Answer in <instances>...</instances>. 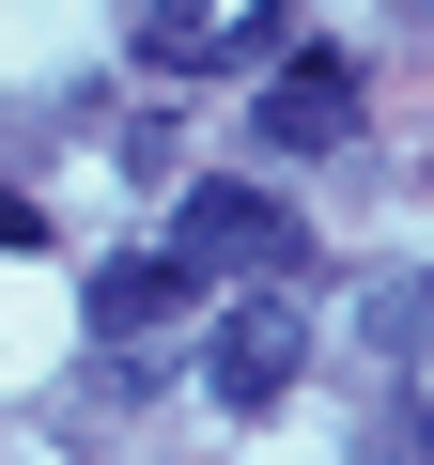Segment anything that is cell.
I'll return each mask as SVG.
<instances>
[{"label": "cell", "instance_id": "7", "mask_svg": "<svg viewBox=\"0 0 434 465\" xmlns=\"http://www.w3.org/2000/svg\"><path fill=\"white\" fill-rule=\"evenodd\" d=\"M0 249H47V202H16V186H0Z\"/></svg>", "mask_w": 434, "mask_h": 465}, {"label": "cell", "instance_id": "3", "mask_svg": "<svg viewBox=\"0 0 434 465\" xmlns=\"http://www.w3.org/2000/svg\"><path fill=\"white\" fill-rule=\"evenodd\" d=\"M326 140H357V78H341L326 47H295V63L264 78V155H326Z\"/></svg>", "mask_w": 434, "mask_h": 465}, {"label": "cell", "instance_id": "2", "mask_svg": "<svg viewBox=\"0 0 434 465\" xmlns=\"http://www.w3.org/2000/svg\"><path fill=\"white\" fill-rule=\"evenodd\" d=\"M295 372H311V311H295V295H249V311H217V341H202V388L233 403V419H264Z\"/></svg>", "mask_w": 434, "mask_h": 465}, {"label": "cell", "instance_id": "1", "mask_svg": "<svg viewBox=\"0 0 434 465\" xmlns=\"http://www.w3.org/2000/svg\"><path fill=\"white\" fill-rule=\"evenodd\" d=\"M171 249L202 264V280H295L311 264V232H295V202H264V186H186V217H171Z\"/></svg>", "mask_w": 434, "mask_h": 465}, {"label": "cell", "instance_id": "6", "mask_svg": "<svg viewBox=\"0 0 434 465\" xmlns=\"http://www.w3.org/2000/svg\"><path fill=\"white\" fill-rule=\"evenodd\" d=\"M295 47H311V32H295V16H233V32H217V47H202V63H295ZM202 63H186V78H202Z\"/></svg>", "mask_w": 434, "mask_h": 465}, {"label": "cell", "instance_id": "5", "mask_svg": "<svg viewBox=\"0 0 434 465\" xmlns=\"http://www.w3.org/2000/svg\"><path fill=\"white\" fill-rule=\"evenodd\" d=\"M419 326H434V280H419V264H388V280L357 295V341H372V357H403Z\"/></svg>", "mask_w": 434, "mask_h": 465}, {"label": "cell", "instance_id": "8", "mask_svg": "<svg viewBox=\"0 0 434 465\" xmlns=\"http://www.w3.org/2000/svg\"><path fill=\"white\" fill-rule=\"evenodd\" d=\"M419 465H434V419H419Z\"/></svg>", "mask_w": 434, "mask_h": 465}, {"label": "cell", "instance_id": "4", "mask_svg": "<svg viewBox=\"0 0 434 465\" xmlns=\"http://www.w3.org/2000/svg\"><path fill=\"white\" fill-rule=\"evenodd\" d=\"M186 311H202V264H186V249L94 264V326H109V341H155V326H186Z\"/></svg>", "mask_w": 434, "mask_h": 465}]
</instances>
